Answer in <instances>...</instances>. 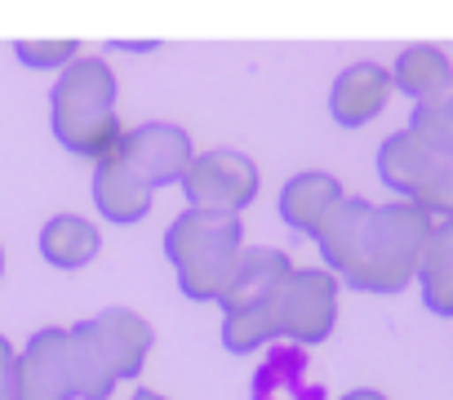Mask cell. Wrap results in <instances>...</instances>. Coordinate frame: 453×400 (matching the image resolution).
Segmentation results:
<instances>
[{"label":"cell","mask_w":453,"mask_h":400,"mask_svg":"<svg viewBox=\"0 0 453 400\" xmlns=\"http://www.w3.org/2000/svg\"><path fill=\"white\" fill-rule=\"evenodd\" d=\"M89 320H94V334H98L103 351L111 356L120 382H134L142 373L151 347H156V329L147 325V316H138L134 307H107Z\"/></svg>","instance_id":"obj_12"},{"label":"cell","mask_w":453,"mask_h":400,"mask_svg":"<svg viewBox=\"0 0 453 400\" xmlns=\"http://www.w3.org/2000/svg\"><path fill=\"white\" fill-rule=\"evenodd\" d=\"M409 129H413L426 147H435V151H449V156H453V89H449L444 98L418 103V107L409 112Z\"/></svg>","instance_id":"obj_21"},{"label":"cell","mask_w":453,"mask_h":400,"mask_svg":"<svg viewBox=\"0 0 453 400\" xmlns=\"http://www.w3.org/2000/svg\"><path fill=\"white\" fill-rule=\"evenodd\" d=\"M280 338L276 320H272V307H258V312H226L222 316V347L232 356H250V351H263Z\"/></svg>","instance_id":"obj_19"},{"label":"cell","mask_w":453,"mask_h":400,"mask_svg":"<svg viewBox=\"0 0 453 400\" xmlns=\"http://www.w3.org/2000/svg\"><path fill=\"white\" fill-rule=\"evenodd\" d=\"M67 373H72L76 400H111V391L120 387V373H116L111 356L103 351L94 320H81L67 329Z\"/></svg>","instance_id":"obj_13"},{"label":"cell","mask_w":453,"mask_h":400,"mask_svg":"<svg viewBox=\"0 0 453 400\" xmlns=\"http://www.w3.org/2000/svg\"><path fill=\"white\" fill-rule=\"evenodd\" d=\"M116 72L107 58H76L67 72H58L50 89V129L54 138L81 156V160H111L125 142L120 116H116Z\"/></svg>","instance_id":"obj_2"},{"label":"cell","mask_w":453,"mask_h":400,"mask_svg":"<svg viewBox=\"0 0 453 400\" xmlns=\"http://www.w3.org/2000/svg\"><path fill=\"white\" fill-rule=\"evenodd\" d=\"M338 400H387L378 387H351V391H342Z\"/></svg>","instance_id":"obj_24"},{"label":"cell","mask_w":453,"mask_h":400,"mask_svg":"<svg viewBox=\"0 0 453 400\" xmlns=\"http://www.w3.org/2000/svg\"><path fill=\"white\" fill-rule=\"evenodd\" d=\"M272 320L280 338L316 347L338 325V276L329 267H294V276L272 298Z\"/></svg>","instance_id":"obj_4"},{"label":"cell","mask_w":453,"mask_h":400,"mask_svg":"<svg viewBox=\"0 0 453 400\" xmlns=\"http://www.w3.org/2000/svg\"><path fill=\"white\" fill-rule=\"evenodd\" d=\"M129 400H169V396H160V391H151V387H138Z\"/></svg>","instance_id":"obj_25"},{"label":"cell","mask_w":453,"mask_h":400,"mask_svg":"<svg viewBox=\"0 0 453 400\" xmlns=\"http://www.w3.org/2000/svg\"><path fill=\"white\" fill-rule=\"evenodd\" d=\"M391 94H395L391 67H382V63H351L329 85V116H334L338 129H365V125H373L387 112Z\"/></svg>","instance_id":"obj_8"},{"label":"cell","mask_w":453,"mask_h":400,"mask_svg":"<svg viewBox=\"0 0 453 400\" xmlns=\"http://www.w3.org/2000/svg\"><path fill=\"white\" fill-rule=\"evenodd\" d=\"M342 200H347V191H342V182H338L334 173H325V169H303V173L285 178L280 200H276V214H280V223H285L289 232L316 241L320 227L329 223V214L342 205Z\"/></svg>","instance_id":"obj_9"},{"label":"cell","mask_w":453,"mask_h":400,"mask_svg":"<svg viewBox=\"0 0 453 400\" xmlns=\"http://www.w3.org/2000/svg\"><path fill=\"white\" fill-rule=\"evenodd\" d=\"M373 200H365V196H347L342 205L329 214V223L320 227V236H316V250H320V258H325V267L334 272V276H342V267L351 263V254H356V245H360V236H365V227H369V219H373Z\"/></svg>","instance_id":"obj_17"},{"label":"cell","mask_w":453,"mask_h":400,"mask_svg":"<svg viewBox=\"0 0 453 400\" xmlns=\"http://www.w3.org/2000/svg\"><path fill=\"white\" fill-rule=\"evenodd\" d=\"M14 373H19V351L0 334V400H14Z\"/></svg>","instance_id":"obj_23"},{"label":"cell","mask_w":453,"mask_h":400,"mask_svg":"<svg viewBox=\"0 0 453 400\" xmlns=\"http://www.w3.org/2000/svg\"><path fill=\"white\" fill-rule=\"evenodd\" d=\"M0 276H5V250H0Z\"/></svg>","instance_id":"obj_26"},{"label":"cell","mask_w":453,"mask_h":400,"mask_svg":"<svg viewBox=\"0 0 453 400\" xmlns=\"http://www.w3.org/2000/svg\"><path fill=\"white\" fill-rule=\"evenodd\" d=\"M245 250V223L236 214H213V210H182L165 227V258L173 272L213 263V258H236Z\"/></svg>","instance_id":"obj_6"},{"label":"cell","mask_w":453,"mask_h":400,"mask_svg":"<svg viewBox=\"0 0 453 400\" xmlns=\"http://www.w3.org/2000/svg\"><path fill=\"white\" fill-rule=\"evenodd\" d=\"M391 81L404 98L418 103H431V98H444L453 89V63L440 45H404L391 63Z\"/></svg>","instance_id":"obj_15"},{"label":"cell","mask_w":453,"mask_h":400,"mask_svg":"<svg viewBox=\"0 0 453 400\" xmlns=\"http://www.w3.org/2000/svg\"><path fill=\"white\" fill-rule=\"evenodd\" d=\"M294 276V258L285 250H272V245H245L241 263H236V276L222 294V316L226 312H258V307H272L276 289Z\"/></svg>","instance_id":"obj_10"},{"label":"cell","mask_w":453,"mask_h":400,"mask_svg":"<svg viewBox=\"0 0 453 400\" xmlns=\"http://www.w3.org/2000/svg\"><path fill=\"white\" fill-rule=\"evenodd\" d=\"M258 191H263L258 160H250L245 151H232V147L200 151L182 178L187 210H213V214H236V219L258 200Z\"/></svg>","instance_id":"obj_3"},{"label":"cell","mask_w":453,"mask_h":400,"mask_svg":"<svg viewBox=\"0 0 453 400\" xmlns=\"http://www.w3.org/2000/svg\"><path fill=\"white\" fill-rule=\"evenodd\" d=\"M418 294L426 312L453 320V223H440V236L418 267Z\"/></svg>","instance_id":"obj_18"},{"label":"cell","mask_w":453,"mask_h":400,"mask_svg":"<svg viewBox=\"0 0 453 400\" xmlns=\"http://www.w3.org/2000/svg\"><path fill=\"white\" fill-rule=\"evenodd\" d=\"M14 58L32 72H67L81 54V41L72 36H50V41H14Z\"/></svg>","instance_id":"obj_22"},{"label":"cell","mask_w":453,"mask_h":400,"mask_svg":"<svg viewBox=\"0 0 453 400\" xmlns=\"http://www.w3.org/2000/svg\"><path fill=\"white\" fill-rule=\"evenodd\" d=\"M440 236V219H431L413 200H387L373 210L351 263L338 281L360 294H400L418 285V267Z\"/></svg>","instance_id":"obj_1"},{"label":"cell","mask_w":453,"mask_h":400,"mask_svg":"<svg viewBox=\"0 0 453 400\" xmlns=\"http://www.w3.org/2000/svg\"><path fill=\"white\" fill-rule=\"evenodd\" d=\"M413 205H422L440 223H453V156L449 151H435V160L426 165Z\"/></svg>","instance_id":"obj_20"},{"label":"cell","mask_w":453,"mask_h":400,"mask_svg":"<svg viewBox=\"0 0 453 400\" xmlns=\"http://www.w3.org/2000/svg\"><path fill=\"white\" fill-rule=\"evenodd\" d=\"M138 178H147L156 191L160 187H182V178H187V169H191V160L200 156L196 151V142H191V134L182 129V125H169V120H142V125H134V129H125V142H120V151H116Z\"/></svg>","instance_id":"obj_5"},{"label":"cell","mask_w":453,"mask_h":400,"mask_svg":"<svg viewBox=\"0 0 453 400\" xmlns=\"http://www.w3.org/2000/svg\"><path fill=\"white\" fill-rule=\"evenodd\" d=\"M89 191H94V210H98L107 223H116V227L142 223V219L151 214V200H156V187H151L147 178H138L120 156L94 165V187H89Z\"/></svg>","instance_id":"obj_11"},{"label":"cell","mask_w":453,"mask_h":400,"mask_svg":"<svg viewBox=\"0 0 453 400\" xmlns=\"http://www.w3.org/2000/svg\"><path fill=\"white\" fill-rule=\"evenodd\" d=\"M36 245H41V258H45L50 267H58V272H81V267H89V263L103 254V232H98L89 219H81V214H54V219L41 227Z\"/></svg>","instance_id":"obj_14"},{"label":"cell","mask_w":453,"mask_h":400,"mask_svg":"<svg viewBox=\"0 0 453 400\" xmlns=\"http://www.w3.org/2000/svg\"><path fill=\"white\" fill-rule=\"evenodd\" d=\"M435 160V147H426L409 125L404 129H395V134H387L382 142H378V178L387 182V191H395V200H413L418 196V182H422V173H426V165Z\"/></svg>","instance_id":"obj_16"},{"label":"cell","mask_w":453,"mask_h":400,"mask_svg":"<svg viewBox=\"0 0 453 400\" xmlns=\"http://www.w3.org/2000/svg\"><path fill=\"white\" fill-rule=\"evenodd\" d=\"M14 400H76L72 373H67V329L63 325H45L23 342L19 373H14Z\"/></svg>","instance_id":"obj_7"}]
</instances>
